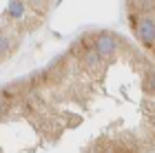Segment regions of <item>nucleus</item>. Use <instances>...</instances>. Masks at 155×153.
Returning a JSON list of instances; mask_svg holds the SVG:
<instances>
[{"mask_svg": "<svg viewBox=\"0 0 155 153\" xmlns=\"http://www.w3.org/2000/svg\"><path fill=\"white\" fill-rule=\"evenodd\" d=\"M117 45H120V40L115 36H111V33H100V36L93 40V49L100 53V58H109V55H113L117 51Z\"/></svg>", "mask_w": 155, "mask_h": 153, "instance_id": "f257e3e1", "label": "nucleus"}, {"mask_svg": "<svg viewBox=\"0 0 155 153\" xmlns=\"http://www.w3.org/2000/svg\"><path fill=\"white\" fill-rule=\"evenodd\" d=\"M11 18H22L25 16V2L22 0H9V7H7Z\"/></svg>", "mask_w": 155, "mask_h": 153, "instance_id": "f03ea898", "label": "nucleus"}, {"mask_svg": "<svg viewBox=\"0 0 155 153\" xmlns=\"http://www.w3.org/2000/svg\"><path fill=\"white\" fill-rule=\"evenodd\" d=\"M144 85H146V89H149L151 93H155V69H149V71H146Z\"/></svg>", "mask_w": 155, "mask_h": 153, "instance_id": "7ed1b4c3", "label": "nucleus"}, {"mask_svg": "<svg viewBox=\"0 0 155 153\" xmlns=\"http://www.w3.org/2000/svg\"><path fill=\"white\" fill-rule=\"evenodd\" d=\"M7 51H9V38L5 33H0V55H5Z\"/></svg>", "mask_w": 155, "mask_h": 153, "instance_id": "20e7f679", "label": "nucleus"}]
</instances>
